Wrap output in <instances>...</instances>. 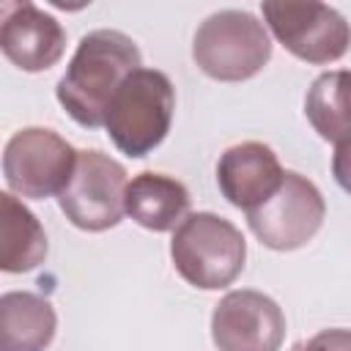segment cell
<instances>
[{"mask_svg": "<svg viewBox=\"0 0 351 351\" xmlns=\"http://www.w3.org/2000/svg\"><path fill=\"white\" fill-rule=\"evenodd\" d=\"M55 332L58 315L49 299L30 291L0 296V351H44Z\"/></svg>", "mask_w": 351, "mask_h": 351, "instance_id": "cell-13", "label": "cell"}, {"mask_svg": "<svg viewBox=\"0 0 351 351\" xmlns=\"http://www.w3.org/2000/svg\"><path fill=\"white\" fill-rule=\"evenodd\" d=\"M192 60L206 77L217 82L252 80L271 60L269 27L250 11H214L195 30Z\"/></svg>", "mask_w": 351, "mask_h": 351, "instance_id": "cell-4", "label": "cell"}, {"mask_svg": "<svg viewBox=\"0 0 351 351\" xmlns=\"http://www.w3.org/2000/svg\"><path fill=\"white\" fill-rule=\"evenodd\" d=\"M49 244L38 217L11 192L0 195V269L5 274L33 271L47 261Z\"/></svg>", "mask_w": 351, "mask_h": 351, "instance_id": "cell-14", "label": "cell"}, {"mask_svg": "<svg viewBox=\"0 0 351 351\" xmlns=\"http://www.w3.org/2000/svg\"><path fill=\"white\" fill-rule=\"evenodd\" d=\"M186 186L165 173H140L126 186V214L145 230L167 233L189 217Z\"/></svg>", "mask_w": 351, "mask_h": 351, "instance_id": "cell-12", "label": "cell"}, {"mask_svg": "<svg viewBox=\"0 0 351 351\" xmlns=\"http://www.w3.org/2000/svg\"><path fill=\"white\" fill-rule=\"evenodd\" d=\"M170 258L181 280L200 291H219L244 271L247 241L241 230L211 211L189 214L170 239Z\"/></svg>", "mask_w": 351, "mask_h": 351, "instance_id": "cell-3", "label": "cell"}, {"mask_svg": "<svg viewBox=\"0 0 351 351\" xmlns=\"http://www.w3.org/2000/svg\"><path fill=\"white\" fill-rule=\"evenodd\" d=\"M137 69H143V55L134 38L110 27L90 30L80 38L55 96L74 123L99 129L115 90Z\"/></svg>", "mask_w": 351, "mask_h": 351, "instance_id": "cell-1", "label": "cell"}, {"mask_svg": "<svg viewBox=\"0 0 351 351\" xmlns=\"http://www.w3.org/2000/svg\"><path fill=\"white\" fill-rule=\"evenodd\" d=\"M324 217L326 203L321 189L307 176L285 170L280 189L266 203L247 211V225L263 247L274 252H293L315 239Z\"/></svg>", "mask_w": 351, "mask_h": 351, "instance_id": "cell-8", "label": "cell"}, {"mask_svg": "<svg viewBox=\"0 0 351 351\" xmlns=\"http://www.w3.org/2000/svg\"><path fill=\"white\" fill-rule=\"evenodd\" d=\"M80 151L58 132L25 126L11 134L3 151V178L11 195L22 200H44L60 195L71 181Z\"/></svg>", "mask_w": 351, "mask_h": 351, "instance_id": "cell-5", "label": "cell"}, {"mask_svg": "<svg viewBox=\"0 0 351 351\" xmlns=\"http://www.w3.org/2000/svg\"><path fill=\"white\" fill-rule=\"evenodd\" d=\"M126 167L96 151H80L71 181L58 195V206L66 219L88 233H101L115 228L126 214Z\"/></svg>", "mask_w": 351, "mask_h": 351, "instance_id": "cell-6", "label": "cell"}, {"mask_svg": "<svg viewBox=\"0 0 351 351\" xmlns=\"http://www.w3.org/2000/svg\"><path fill=\"white\" fill-rule=\"evenodd\" d=\"M173 112L176 90L170 77L159 69H137L115 90L104 115V129L121 154L143 159L167 137Z\"/></svg>", "mask_w": 351, "mask_h": 351, "instance_id": "cell-2", "label": "cell"}, {"mask_svg": "<svg viewBox=\"0 0 351 351\" xmlns=\"http://www.w3.org/2000/svg\"><path fill=\"white\" fill-rule=\"evenodd\" d=\"M0 49L19 71H47L66 52V30L44 8L11 0L0 8Z\"/></svg>", "mask_w": 351, "mask_h": 351, "instance_id": "cell-10", "label": "cell"}, {"mask_svg": "<svg viewBox=\"0 0 351 351\" xmlns=\"http://www.w3.org/2000/svg\"><path fill=\"white\" fill-rule=\"evenodd\" d=\"M261 14L271 36L304 63L326 66L351 49V22L326 3L266 0Z\"/></svg>", "mask_w": 351, "mask_h": 351, "instance_id": "cell-7", "label": "cell"}, {"mask_svg": "<svg viewBox=\"0 0 351 351\" xmlns=\"http://www.w3.org/2000/svg\"><path fill=\"white\" fill-rule=\"evenodd\" d=\"M285 170L277 154L258 140H247L222 151L217 162V184L222 197L241 208L252 211L266 203L282 184Z\"/></svg>", "mask_w": 351, "mask_h": 351, "instance_id": "cell-11", "label": "cell"}, {"mask_svg": "<svg viewBox=\"0 0 351 351\" xmlns=\"http://www.w3.org/2000/svg\"><path fill=\"white\" fill-rule=\"evenodd\" d=\"M285 329L282 307L252 288L225 293L211 313L217 351H280Z\"/></svg>", "mask_w": 351, "mask_h": 351, "instance_id": "cell-9", "label": "cell"}, {"mask_svg": "<svg viewBox=\"0 0 351 351\" xmlns=\"http://www.w3.org/2000/svg\"><path fill=\"white\" fill-rule=\"evenodd\" d=\"M332 176H335V181L340 184V189L351 195V145L335 148V156H332Z\"/></svg>", "mask_w": 351, "mask_h": 351, "instance_id": "cell-17", "label": "cell"}, {"mask_svg": "<svg viewBox=\"0 0 351 351\" xmlns=\"http://www.w3.org/2000/svg\"><path fill=\"white\" fill-rule=\"evenodd\" d=\"M304 115L321 140L335 148L351 145V71L335 69L318 74L307 88Z\"/></svg>", "mask_w": 351, "mask_h": 351, "instance_id": "cell-15", "label": "cell"}, {"mask_svg": "<svg viewBox=\"0 0 351 351\" xmlns=\"http://www.w3.org/2000/svg\"><path fill=\"white\" fill-rule=\"evenodd\" d=\"M302 351H351V329H321Z\"/></svg>", "mask_w": 351, "mask_h": 351, "instance_id": "cell-16", "label": "cell"}]
</instances>
